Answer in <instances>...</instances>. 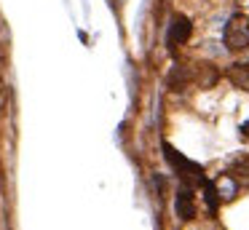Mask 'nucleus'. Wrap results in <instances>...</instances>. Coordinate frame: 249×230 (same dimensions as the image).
<instances>
[{
  "mask_svg": "<svg viewBox=\"0 0 249 230\" xmlns=\"http://www.w3.org/2000/svg\"><path fill=\"white\" fill-rule=\"evenodd\" d=\"M225 46L231 51H244L249 48V19L244 14L231 16V21L225 24V35H222Z\"/></svg>",
  "mask_w": 249,
  "mask_h": 230,
  "instance_id": "nucleus-1",
  "label": "nucleus"
},
{
  "mask_svg": "<svg viewBox=\"0 0 249 230\" xmlns=\"http://www.w3.org/2000/svg\"><path fill=\"white\" fill-rule=\"evenodd\" d=\"M163 155H166V160L179 171V177H182V179L193 182V185H196V182H201V166H196V163H190L188 158H182V155H179L172 144H163Z\"/></svg>",
  "mask_w": 249,
  "mask_h": 230,
  "instance_id": "nucleus-2",
  "label": "nucleus"
},
{
  "mask_svg": "<svg viewBox=\"0 0 249 230\" xmlns=\"http://www.w3.org/2000/svg\"><path fill=\"white\" fill-rule=\"evenodd\" d=\"M190 32H193L190 19H188V16H182V14H177V16L172 19V24H169V30H166V46L174 51L177 46H182V43L188 40Z\"/></svg>",
  "mask_w": 249,
  "mask_h": 230,
  "instance_id": "nucleus-3",
  "label": "nucleus"
},
{
  "mask_svg": "<svg viewBox=\"0 0 249 230\" xmlns=\"http://www.w3.org/2000/svg\"><path fill=\"white\" fill-rule=\"evenodd\" d=\"M174 209H177V217L179 219H193L196 217V203H193V193L188 187L177 193V201H174Z\"/></svg>",
  "mask_w": 249,
  "mask_h": 230,
  "instance_id": "nucleus-4",
  "label": "nucleus"
},
{
  "mask_svg": "<svg viewBox=\"0 0 249 230\" xmlns=\"http://www.w3.org/2000/svg\"><path fill=\"white\" fill-rule=\"evenodd\" d=\"M214 190H217V195H220V201H233L236 193H238V182L233 179L231 174H222L220 179L214 182Z\"/></svg>",
  "mask_w": 249,
  "mask_h": 230,
  "instance_id": "nucleus-5",
  "label": "nucleus"
},
{
  "mask_svg": "<svg viewBox=\"0 0 249 230\" xmlns=\"http://www.w3.org/2000/svg\"><path fill=\"white\" fill-rule=\"evenodd\" d=\"M228 75H231L233 86H238V88H249V67L247 64H233V67L228 70Z\"/></svg>",
  "mask_w": 249,
  "mask_h": 230,
  "instance_id": "nucleus-6",
  "label": "nucleus"
},
{
  "mask_svg": "<svg viewBox=\"0 0 249 230\" xmlns=\"http://www.w3.org/2000/svg\"><path fill=\"white\" fill-rule=\"evenodd\" d=\"M185 80H188V75H185V67H174L172 72H169V78H166V83H169V88H174V91H179L185 86Z\"/></svg>",
  "mask_w": 249,
  "mask_h": 230,
  "instance_id": "nucleus-7",
  "label": "nucleus"
},
{
  "mask_svg": "<svg viewBox=\"0 0 249 230\" xmlns=\"http://www.w3.org/2000/svg\"><path fill=\"white\" fill-rule=\"evenodd\" d=\"M204 198H206V206H209V212L214 214L217 206H220V195H217V190H214V182H206V185H204Z\"/></svg>",
  "mask_w": 249,
  "mask_h": 230,
  "instance_id": "nucleus-8",
  "label": "nucleus"
},
{
  "mask_svg": "<svg viewBox=\"0 0 249 230\" xmlns=\"http://www.w3.org/2000/svg\"><path fill=\"white\" fill-rule=\"evenodd\" d=\"M217 78H220V72H217L212 64H204V70H201V83H204V86H214Z\"/></svg>",
  "mask_w": 249,
  "mask_h": 230,
  "instance_id": "nucleus-9",
  "label": "nucleus"
}]
</instances>
